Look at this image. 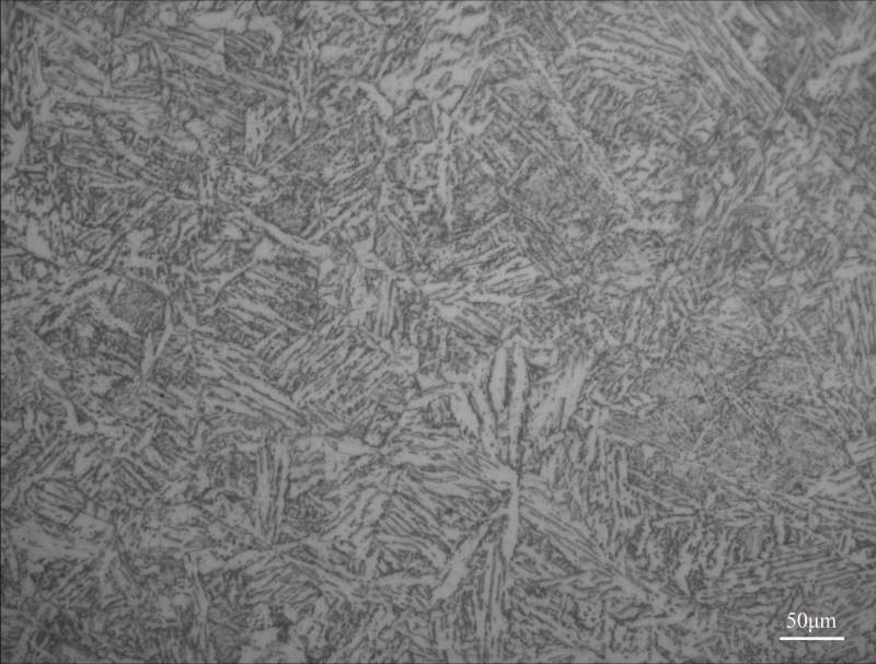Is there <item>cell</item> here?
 Returning <instances> with one entry per match:
<instances>
[{
    "instance_id": "6da1fadb",
    "label": "cell",
    "mask_w": 876,
    "mask_h": 664,
    "mask_svg": "<svg viewBox=\"0 0 876 664\" xmlns=\"http://www.w3.org/2000/svg\"><path fill=\"white\" fill-rule=\"evenodd\" d=\"M304 415H350L385 388L393 357L384 341L326 304L313 319L268 317L251 345Z\"/></svg>"
}]
</instances>
